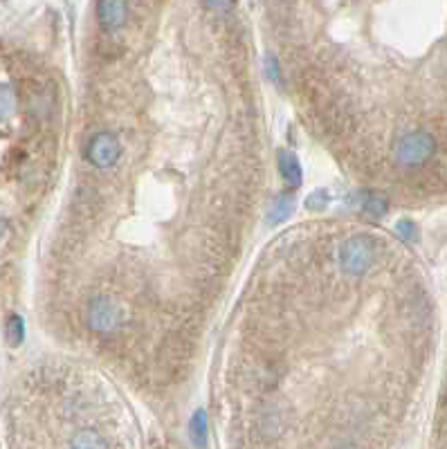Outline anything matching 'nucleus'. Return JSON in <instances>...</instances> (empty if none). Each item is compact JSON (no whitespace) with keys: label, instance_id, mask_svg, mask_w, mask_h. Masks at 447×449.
Masks as SVG:
<instances>
[{"label":"nucleus","instance_id":"1","mask_svg":"<svg viewBox=\"0 0 447 449\" xmlns=\"http://www.w3.org/2000/svg\"><path fill=\"white\" fill-rule=\"evenodd\" d=\"M378 254H380V245L373 236L369 234L351 236V239L341 245V254H339L341 270L353 276L369 272L375 266Z\"/></svg>","mask_w":447,"mask_h":449},{"label":"nucleus","instance_id":"2","mask_svg":"<svg viewBox=\"0 0 447 449\" xmlns=\"http://www.w3.org/2000/svg\"><path fill=\"white\" fill-rule=\"evenodd\" d=\"M436 153V140L427 130H412V133L402 135L396 142V151L393 157L400 166H420L431 160V155Z\"/></svg>","mask_w":447,"mask_h":449},{"label":"nucleus","instance_id":"3","mask_svg":"<svg viewBox=\"0 0 447 449\" xmlns=\"http://www.w3.org/2000/svg\"><path fill=\"white\" fill-rule=\"evenodd\" d=\"M126 319V312L122 306H117L115 301L99 297L93 299L88 308V326L97 330V333H111V330H117Z\"/></svg>","mask_w":447,"mask_h":449},{"label":"nucleus","instance_id":"4","mask_svg":"<svg viewBox=\"0 0 447 449\" xmlns=\"http://www.w3.org/2000/svg\"><path fill=\"white\" fill-rule=\"evenodd\" d=\"M86 157L90 160V164H95L97 169H111L120 162L122 157V144L113 133H106L101 130L93 140L88 142V151Z\"/></svg>","mask_w":447,"mask_h":449},{"label":"nucleus","instance_id":"5","mask_svg":"<svg viewBox=\"0 0 447 449\" xmlns=\"http://www.w3.org/2000/svg\"><path fill=\"white\" fill-rule=\"evenodd\" d=\"M128 18L126 0H99L97 3V21L106 32H117L124 28Z\"/></svg>","mask_w":447,"mask_h":449},{"label":"nucleus","instance_id":"6","mask_svg":"<svg viewBox=\"0 0 447 449\" xmlns=\"http://www.w3.org/2000/svg\"><path fill=\"white\" fill-rule=\"evenodd\" d=\"M279 171L281 176L288 184H293V187H299L301 180H304V176H301V166H299V160L288 151H281L279 153Z\"/></svg>","mask_w":447,"mask_h":449},{"label":"nucleus","instance_id":"7","mask_svg":"<svg viewBox=\"0 0 447 449\" xmlns=\"http://www.w3.org/2000/svg\"><path fill=\"white\" fill-rule=\"evenodd\" d=\"M25 339V322L21 314H11L7 322V341L11 346H21Z\"/></svg>","mask_w":447,"mask_h":449},{"label":"nucleus","instance_id":"8","mask_svg":"<svg viewBox=\"0 0 447 449\" xmlns=\"http://www.w3.org/2000/svg\"><path fill=\"white\" fill-rule=\"evenodd\" d=\"M16 110V99H14V92L9 88L0 86V122L9 120L11 115Z\"/></svg>","mask_w":447,"mask_h":449},{"label":"nucleus","instance_id":"9","mask_svg":"<svg viewBox=\"0 0 447 449\" xmlns=\"http://www.w3.org/2000/svg\"><path fill=\"white\" fill-rule=\"evenodd\" d=\"M364 211L369 216H375V218H380V216H385L387 214V209H389V203L385 200L383 195H378V193H371L369 198H366L364 200Z\"/></svg>","mask_w":447,"mask_h":449},{"label":"nucleus","instance_id":"10","mask_svg":"<svg viewBox=\"0 0 447 449\" xmlns=\"http://www.w3.org/2000/svg\"><path fill=\"white\" fill-rule=\"evenodd\" d=\"M290 214H293V200L288 195H281L279 200L272 205V209H270V220L272 222H281V220H285Z\"/></svg>","mask_w":447,"mask_h":449},{"label":"nucleus","instance_id":"11","mask_svg":"<svg viewBox=\"0 0 447 449\" xmlns=\"http://www.w3.org/2000/svg\"><path fill=\"white\" fill-rule=\"evenodd\" d=\"M70 445L72 447H108L111 443L99 438L97 431H81V433H77V438Z\"/></svg>","mask_w":447,"mask_h":449},{"label":"nucleus","instance_id":"12","mask_svg":"<svg viewBox=\"0 0 447 449\" xmlns=\"http://www.w3.org/2000/svg\"><path fill=\"white\" fill-rule=\"evenodd\" d=\"M191 431H193L196 445H205V433H207V418H205V411H196V416H193V420H191Z\"/></svg>","mask_w":447,"mask_h":449},{"label":"nucleus","instance_id":"13","mask_svg":"<svg viewBox=\"0 0 447 449\" xmlns=\"http://www.w3.org/2000/svg\"><path fill=\"white\" fill-rule=\"evenodd\" d=\"M326 205H328V193L324 189L312 191L306 200V209H310V211H322V209H326Z\"/></svg>","mask_w":447,"mask_h":449},{"label":"nucleus","instance_id":"14","mask_svg":"<svg viewBox=\"0 0 447 449\" xmlns=\"http://www.w3.org/2000/svg\"><path fill=\"white\" fill-rule=\"evenodd\" d=\"M396 232L402 236V239H407V241H414L416 239V224L412 220H400L396 224Z\"/></svg>","mask_w":447,"mask_h":449},{"label":"nucleus","instance_id":"15","mask_svg":"<svg viewBox=\"0 0 447 449\" xmlns=\"http://www.w3.org/2000/svg\"><path fill=\"white\" fill-rule=\"evenodd\" d=\"M203 3L212 11H230L236 5V0H203Z\"/></svg>","mask_w":447,"mask_h":449}]
</instances>
